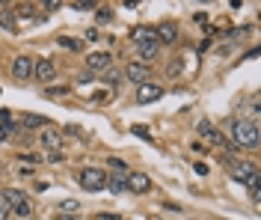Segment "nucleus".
<instances>
[{
    "instance_id": "obj_1",
    "label": "nucleus",
    "mask_w": 261,
    "mask_h": 220,
    "mask_svg": "<svg viewBox=\"0 0 261 220\" xmlns=\"http://www.w3.org/2000/svg\"><path fill=\"white\" fill-rule=\"evenodd\" d=\"M231 140H234L238 146H246V149L258 146V125L249 122V119H238V122H231Z\"/></svg>"
},
{
    "instance_id": "obj_2",
    "label": "nucleus",
    "mask_w": 261,
    "mask_h": 220,
    "mask_svg": "<svg viewBox=\"0 0 261 220\" xmlns=\"http://www.w3.org/2000/svg\"><path fill=\"white\" fill-rule=\"evenodd\" d=\"M81 187L83 190H89V193H98V190H104L107 187V173L98 167H86L81 173Z\"/></svg>"
},
{
    "instance_id": "obj_3",
    "label": "nucleus",
    "mask_w": 261,
    "mask_h": 220,
    "mask_svg": "<svg viewBox=\"0 0 261 220\" xmlns=\"http://www.w3.org/2000/svg\"><path fill=\"white\" fill-rule=\"evenodd\" d=\"M234 182H241V185H258V169L255 164H249V161H241L238 167H234Z\"/></svg>"
},
{
    "instance_id": "obj_4",
    "label": "nucleus",
    "mask_w": 261,
    "mask_h": 220,
    "mask_svg": "<svg viewBox=\"0 0 261 220\" xmlns=\"http://www.w3.org/2000/svg\"><path fill=\"white\" fill-rule=\"evenodd\" d=\"M33 68H36V60H33V57H24V54H21V57L12 60V75H15L18 81H27L33 75Z\"/></svg>"
},
{
    "instance_id": "obj_5",
    "label": "nucleus",
    "mask_w": 261,
    "mask_h": 220,
    "mask_svg": "<svg viewBox=\"0 0 261 220\" xmlns=\"http://www.w3.org/2000/svg\"><path fill=\"white\" fill-rule=\"evenodd\" d=\"M161 95H163V89L158 84H140V86H137V102H140V104L158 102Z\"/></svg>"
},
{
    "instance_id": "obj_6",
    "label": "nucleus",
    "mask_w": 261,
    "mask_h": 220,
    "mask_svg": "<svg viewBox=\"0 0 261 220\" xmlns=\"http://www.w3.org/2000/svg\"><path fill=\"white\" fill-rule=\"evenodd\" d=\"M148 176L146 173H130V176H125V187H128L130 193H146L148 190Z\"/></svg>"
},
{
    "instance_id": "obj_7",
    "label": "nucleus",
    "mask_w": 261,
    "mask_h": 220,
    "mask_svg": "<svg viewBox=\"0 0 261 220\" xmlns=\"http://www.w3.org/2000/svg\"><path fill=\"white\" fill-rule=\"evenodd\" d=\"M110 60H113V57L107 51H95V54L86 57V68H89V71H104V68L110 66Z\"/></svg>"
},
{
    "instance_id": "obj_8",
    "label": "nucleus",
    "mask_w": 261,
    "mask_h": 220,
    "mask_svg": "<svg viewBox=\"0 0 261 220\" xmlns=\"http://www.w3.org/2000/svg\"><path fill=\"white\" fill-rule=\"evenodd\" d=\"M146 75H148L146 63H130V66L125 68V78H128L130 84H146Z\"/></svg>"
},
{
    "instance_id": "obj_9",
    "label": "nucleus",
    "mask_w": 261,
    "mask_h": 220,
    "mask_svg": "<svg viewBox=\"0 0 261 220\" xmlns=\"http://www.w3.org/2000/svg\"><path fill=\"white\" fill-rule=\"evenodd\" d=\"M54 71H57V68H54V63H50V60H36V68H33V75H36L42 84H50Z\"/></svg>"
},
{
    "instance_id": "obj_10",
    "label": "nucleus",
    "mask_w": 261,
    "mask_h": 220,
    "mask_svg": "<svg viewBox=\"0 0 261 220\" xmlns=\"http://www.w3.org/2000/svg\"><path fill=\"white\" fill-rule=\"evenodd\" d=\"M154 33H158V39H163V42H175V39H178V27L166 21V24H161Z\"/></svg>"
},
{
    "instance_id": "obj_11",
    "label": "nucleus",
    "mask_w": 261,
    "mask_h": 220,
    "mask_svg": "<svg viewBox=\"0 0 261 220\" xmlns=\"http://www.w3.org/2000/svg\"><path fill=\"white\" fill-rule=\"evenodd\" d=\"M42 143H45L48 149H54V152H60V146H63V134H60V131H45V134H42Z\"/></svg>"
},
{
    "instance_id": "obj_12",
    "label": "nucleus",
    "mask_w": 261,
    "mask_h": 220,
    "mask_svg": "<svg viewBox=\"0 0 261 220\" xmlns=\"http://www.w3.org/2000/svg\"><path fill=\"white\" fill-rule=\"evenodd\" d=\"M134 39L137 42H158V33L151 27H134Z\"/></svg>"
},
{
    "instance_id": "obj_13",
    "label": "nucleus",
    "mask_w": 261,
    "mask_h": 220,
    "mask_svg": "<svg viewBox=\"0 0 261 220\" xmlns=\"http://www.w3.org/2000/svg\"><path fill=\"white\" fill-rule=\"evenodd\" d=\"M199 134L208 137V140H217V143H223V134H220V131H214L211 122H199Z\"/></svg>"
},
{
    "instance_id": "obj_14",
    "label": "nucleus",
    "mask_w": 261,
    "mask_h": 220,
    "mask_svg": "<svg viewBox=\"0 0 261 220\" xmlns=\"http://www.w3.org/2000/svg\"><path fill=\"white\" fill-rule=\"evenodd\" d=\"M140 57L143 60H154L158 57V42H140Z\"/></svg>"
},
{
    "instance_id": "obj_15",
    "label": "nucleus",
    "mask_w": 261,
    "mask_h": 220,
    "mask_svg": "<svg viewBox=\"0 0 261 220\" xmlns=\"http://www.w3.org/2000/svg\"><path fill=\"white\" fill-rule=\"evenodd\" d=\"M21 125H24V128H42V125H48V119H45V116H36V113H30V116L21 119Z\"/></svg>"
},
{
    "instance_id": "obj_16",
    "label": "nucleus",
    "mask_w": 261,
    "mask_h": 220,
    "mask_svg": "<svg viewBox=\"0 0 261 220\" xmlns=\"http://www.w3.org/2000/svg\"><path fill=\"white\" fill-rule=\"evenodd\" d=\"M107 187H110L113 193H122V190H128V187H125V176H122V173H119V176H110V179H107Z\"/></svg>"
},
{
    "instance_id": "obj_17",
    "label": "nucleus",
    "mask_w": 261,
    "mask_h": 220,
    "mask_svg": "<svg viewBox=\"0 0 261 220\" xmlns=\"http://www.w3.org/2000/svg\"><path fill=\"white\" fill-rule=\"evenodd\" d=\"M12 211H15L18 217H27V214H30V211H33L30 200H27V197H24V200H21V203H15V205H12Z\"/></svg>"
},
{
    "instance_id": "obj_18",
    "label": "nucleus",
    "mask_w": 261,
    "mask_h": 220,
    "mask_svg": "<svg viewBox=\"0 0 261 220\" xmlns=\"http://www.w3.org/2000/svg\"><path fill=\"white\" fill-rule=\"evenodd\" d=\"M0 27H6V30H9V33H12V30H15V15H12V12H9V9H3V12H0Z\"/></svg>"
},
{
    "instance_id": "obj_19",
    "label": "nucleus",
    "mask_w": 261,
    "mask_h": 220,
    "mask_svg": "<svg viewBox=\"0 0 261 220\" xmlns=\"http://www.w3.org/2000/svg\"><path fill=\"white\" fill-rule=\"evenodd\" d=\"M0 200H3V203H9V205H15V203L24 200V193H21V190H3V193H0Z\"/></svg>"
},
{
    "instance_id": "obj_20",
    "label": "nucleus",
    "mask_w": 261,
    "mask_h": 220,
    "mask_svg": "<svg viewBox=\"0 0 261 220\" xmlns=\"http://www.w3.org/2000/svg\"><path fill=\"white\" fill-rule=\"evenodd\" d=\"M130 131H134L137 137H143V140H151V134H148V128H143V125H134Z\"/></svg>"
},
{
    "instance_id": "obj_21",
    "label": "nucleus",
    "mask_w": 261,
    "mask_h": 220,
    "mask_svg": "<svg viewBox=\"0 0 261 220\" xmlns=\"http://www.w3.org/2000/svg\"><path fill=\"white\" fill-rule=\"evenodd\" d=\"M71 9H95V3L92 0H77V3H71Z\"/></svg>"
},
{
    "instance_id": "obj_22",
    "label": "nucleus",
    "mask_w": 261,
    "mask_h": 220,
    "mask_svg": "<svg viewBox=\"0 0 261 220\" xmlns=\"http://www.w3.org/2000/svg\"><path fill=\"white\" fill-rule=\"evenodd\" d=\"M9 214H12V205H9V203H3V200H0V220H6Z\"/></svg>"
},
{
    "instance_id": "obj_23",
    "label": "nucleus",
    "mask_w": 261,
    "mask_h": 220,
    "mask_svg": "<svg viewBox=\"0 0 261 220\" xmlns=\"http://www.w3.org/2000/svg\"><path fill=\"white\" fill-rule=\"evenodd\" d=\"M95 15H98V21H110V18H113V12H110L107 6H101V9H98Z\"/></svg>"
},
{
    "instance_id": "obj_24",
    "label": "nucleus",
    "mask_w": 261,
    "mask_h": 220,
    "mask_svg": "<svg viewBox=\"0 0 261 220\" xmlns=\"http://www.w3.org/2000/svg\"><path fill=\"white\" fill-rule=\"evenodd\" d=\"M249 197H252V203H258V200H261V187L258 185H249Z\"/></svg>"
},
{
    "instance_id": "obj_25",
    "label": "nucleus",
    "mask_w": 261,
    "mask_h": 220,
    "mask_svg": "<svg viewBox=\"0 0 261 220\" xmlns=\"http://www.w3.org/2000/svg\"><path fill=\"white\" fill-rule=\"evenodd\" d=\"M110 167L119 169V173H125V169H128V167H125V161H119V158H110Z\"/></svg>"
},
{
    "instance_id": "obj_26",
    "label": "nucleus",
    "mask_w": 261,
    "mask_h": 220,
    "mask_svg": "<svg viewBox=\"0 0 261 220\" xmlns=\"http://www.w3.org/2000/svg\"><path fill=\"white\" fill-rule=\"evenodd\" d=\"M63 211H77V203H74V200H65V203H63Z\"/></svg>"
},
{
    "instance_id": "obj_27",
    "label": "nucleus",
    "mask_w": 261,
    "mask_h": 220,
    "mask_svg": "<svg viewBox=\"0 0 261 220\" xmlns=\"http://www.w3.org/2000/svg\"><path fill=\"white\" fill-rule=\"evenodd\" d=\"M60 42H63L65 48H74V51H77V48H81V42H71V39H60Z\"/></svg>"
},
{
    "instance_id": "obj_28",
    "label": "nucleus",
    "mask_w": 261,
    "mask_h": 220,
    "mask_svg": "<svg viewBox=\"0 0 261 220\" xmlns=\"http://www.w3.org/2000/svg\"><path fill=\"white\" fill-rule=\"evenodd\" d=\"M86 39H89V42H98V39H101V33H98V30H86Z\"/></svg>"
},
{
    "instance_id": "obj_29",
    "label": "nucleus",
    "mask_w": 261,
    "mask_h": 220,
    "mask_svg": "<svg viewBox=\"0 0 261 220\" xmlns=\"http://www.w3.org/2000/svg\"><path fill=\"white\" fill-rule=\"evenodd\" d=\"M6 137H9V134H6V131H3V125H0V143H3V140H6Z\"/></svg>"
},
{
    "instance_id": "obj_30",
    "label": "nucleus",
    "mask_w": 261,
    "mask_h": 220,
    "mask_svg": "<svg viewBox=\"0 0 261 220\" xmlns=\"http://www.w3.org/2000/svg\"><path fill=\"white\" fill-rule=\"evenodd\" d=\"M57 220H77V217H68V214H60Z\"/></svg>"
}]
</instances>
